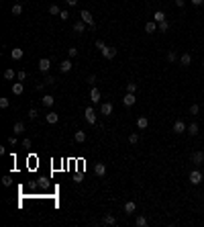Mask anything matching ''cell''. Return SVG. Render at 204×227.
<instances>
[{
	"label": "cell",
	"mask_w": 204,
	"mask_h": 227,
	"mask_svg": "<svg viewBox=\"0 0 204 227\" xmlns=\"http://www.w3.org/2000/svg\"><path fill=\"white\" fill-rule=\"evenodd\" d=\"M37 68H39L41 74H47L49 70H51V59H49V57H41V59H39V66H37Z\"/></svg>",
	"instance_id": "6da1fadb"
},
{
	"label": "cell",
	"mask_w": 204,
	"mask_h": 227,
	"mask_svg": "<svg viewBox=\"0 0 204 227\" xmlns=\"http://www.w3.org/2000/svg\"><path fill=\"white\" fill-rule=\"evenodd\" d=\"M202 180H204V176H202L200 170H192V172H190V182L192 184H200Z\"/></svg>",
	"instance_id": "7a4b0ae2"
},
{
	"label": "cell",
	"mask_w": 204,
	"mask_h": 227,
	"mask_svg": "<svg viewBox=\"0 0 204 227\" xmlns=\"http://www.w3.org/2000/svg\"><path fill=\"white\" fill-rule=\"evenodd\" d=\"M80 19H82V20L86 23L88 27H92V29H94V16L90 15L88 10H82V12H80Z\"/></svg>",
	"instance_id": "3957f363"
},
{
	"label": "cell",
	"mask_w": 204,
	"mask_h": 227,
	"mask_svg": "<svg viewBox=\"0 0 204 227\" xmlns=\"http://www.w3.org/2000/svg\"><path fill=\"white\" fill-rule=\"evenodd\" d=\"M84 117H86V121H88L90 125H94V123H96V113H94V109H92V107H88V109L84 111Z\"/></svg>",
	"instance_id": "277c9868"
},
{
	"label": "cell",
	"mask_w": 204,
	"mask_h": 227,
	"mask_svg": "<svg viewBox=\"0 0 204 227\" xmlns=\"http://www.w3.org/2000/svg\"><path fill=\"white\" fill-rule=\"evenodd\" d=\"M112 111H114V104H112V102H102V104H100V113H102V115L110 117Z\"/></svg>",
	"instance_id": "5b68a950"
},
{
	"label": "cell",
	"mask_w": 204,
	"mask_h": 227,
	"mask_svg": "<svg viewBox=\"0 0 204 227\" xmlns=\"http://www.w3.org/2000/svg\"><path fill=\"white\" fill-rule=\"evenodd\" d=\"M174 131H175V133H186L188 127H186V123L182 121V119H178V121L174 123Z\"/></svg>",
	"instance_id": "8992f818"
},
{
	"label": "cell",
	"mask_w": 204,
	"mask_h": 227,
	"mask_svg": "<svg viewBox=\"0 0 204 227\" xmlns=\"http://www.w3.org/2000/svg\"><path fill=\"white\" fill-rule=\"evenodd\" d=\"M135 102H137L135 94H133V92H126V94H125V98H122V104H125V107H133Z\"/></svg>",
	"instance_id": "52a82bcc"
},
{
	"label": "cell",
	"mask_w": 204,
	"mask_h": 227,
	"mask_svg": "<svg viewBox=\"0 0 204 227\" xmlns=\"http://www.w3.org/2000/svg\"><path fill=\"white\" fill-rule=\"evenodd\" d=\"M114 55H117V49H114V47H104V49H102V57L104 59H112Z\"/></svg>",
	"instance_id": "ba28073f"
},
{
	"label": "cell",
	"mask_w": 204,
	"mask_h": 227,
	"mask_svg": "<svg viewBox=\"0 0 204 227\" xmlns=\"http://www.w3.org/2000/svg\"><path fill=\"white\" fill-rule=\"evenodd\" d=\"M90 100H92L94 104L100 102V90H98L96 86H92V90H90Z\"/></svg>",
	"instance_id": "9c48e42d"
},
{
	"label": "cell",
	"mask_w": 204,
	"mask_h": 227,
	"mask_svg": "<svg viewBox=\"0 0 204 227\" xmlns=\"http://www.w3.org/2000/svg\"><path fill=\"white\" fill-rule=\"evenodd\" d=\"M94 174L102 178L104 174H106V166H104V164H94Z\"/></svg>",
	"instance_id": "30bf717a"
},
{
	"label": "cell",
	"mask_w": 204,
	"mask_h": 227,
	"mask_svg": "<svg viewBox=\"0 0 204 227\" xmlns=\"http://www.w3.org/2000/svg\"><path fill=\"white\" fill-rule=\"evenodd\" d=\"M86 23H84V20L82 19H80V20H76V23H73V31H76V33H84V31H86Z\"/></svg>",
	"instance_id": "8fae6325"
},
{
	"label": "cell",
	"mask_w": 204,
	"mask_h": 227,
	"mask_svg": "<svg viewBox=\"0 0 204 227\" xmlns=\"http://www.w3.org/2000/svg\"><path fill=\"white\" fill-rule=\"evenodd\" d=\"M45 119H47V123H49V125H55V123L59 121V115L51 111V113H47V115H45Z\"/></svg>",
	"instance_id": "7c38bea8"
},
{
	"label": "cell",
	"mask_w": 204,
	"mask_h": 227,
	"mask_svg": "<svg viewBox=\"0 0 204 227\" xmlns=\"http://www.w3.org/2000/svg\"><path fill=\"white\" fill-rule=\"evenodd\" d=\"M135 209H137V202H135V201H126V202H125V213H126V215L135 213Z\"/></svg>",
	"instance_id": "4fadbf2b"
},
{
	"label": "cell",
	"mask_w": 204,
	"mask_h": 227,
	"mask_svg": "<svg viewBox=\"0 0 204 227\" xmlns=\"http://www.w3.org/2000/svg\"><path fill=\"white\" fill-rule=\"evenodd\" d=\"M192 164H204V153L202 152H194L192 153Z\"/></svg>",
	"instance_id": "5bb4252c"
},
{
	"label": "cell",
	"mask_w": 204,
	"mask_h": 227,
	"mask_svg": "<svg viewBox=\"0 0 204 227\" xmlns=\"http://www.w3.org/2000/svg\"><path fill=\"white\" fill-rule=\"evenodd\" d=\"M53 102H55V98L51 94H45L43 98H41V104H43V107H53Z\"/></svg>",
	"instance_id": "9a60e30c"
},
{
	"label": "cell",
	"mask_w": 204,
	"mask_h": 227,
	"mask_svg": "<svg viewBox=\"0 0 204 227\" xmlns=\"http://www.w3.org/2000/svg\"><path fill=\"white\" fill-rule=\"evenodd\" d=\"M155 31H157V23H155V20H149V23H145V33H155Z\"/></svg>",
	"instance_id": "2e32d148"
},
{
	"label": "cell",
	"mask_w": 204,
	"mask_h": 227,
	"mask_svg": "<svg viewBox=\"0 0 204 227\" xmlns=\"http://www.w3.org/2000/svg\"><path fill=\"white\" fill-rule=\"evenodd\" d=\"M23 55H24V51H23V49H19V47H15V49L10 51V57L16 59V61H19V59H23Z\"/></svg>",
	"instance_id": "e0dca14e"
},
{
	"label": "cell",
	"mask_w": 204,
	"mask_h": 227,
	"mask_svg": "<svg viewBox=\"0 0 204 227\" xmlns=\"http://www.w3.org/2000/svg\"><path fill=\"white\" fill-rule=\"evenodd\" d=\"M23 92H24L23 82H15V84H12V94H16V96H19V94H23Z\"/></svg>",
	"instance_id": "ac0fdd59"
},
{
	"label": "cell",
	"mask_w": 204,
	"mask_h": 227,
	"mask_svg": "<svg viewBox=\"0 0 204 227\" xmlns=\"http://www.w3.org/2000/svg\"><path fill=\"white\" fill-rule=\"evenodd\" d=\"M137 127H139V129H147V127H149V119H147V117H139V119H137Z\"/></svg>",
	"instance_id": "d6986e66"
},
{
	"label": "cell",
	"mask_w": 204,
	"mask_h": 227,
	"mask_svg": "<svg viewBox=\"0 0 204 227\" xmlns=\"http://www.w3.org/2000/svg\"><path fill=\"white\" fill-rule=\"evenodd\" d=\"M73 139H76L78 143H84V141H86V131L78 129V131H76V135H73Z\"/></svg>",
	"instance_id": "ffe728a7"
},
{
	"label": "cell",
	"mask_w": 204,
	"mask_h": 227,
	"mask_svg": "<svg viewBox=\"0 0 204 227\" xmlns=\"http://www.w3.org/2000/svg\"><path fill=\"white\" fill-rule=\"evenodd\" d=\"M180 64H182V66H190V64H192V55H190V53H182Z\"/></svg>",
	"instance_id": "44dd1931"
},
{
	"label": "cell",
	"mask_w": 204,
	"mask_h": 227,
	"mask_svg": "<svg viewBox=\"0 0 204 227\" xmlns=\"http://www.w3.org/2000/svg\"><path fill=\"white\" fill-rule=\"evenodd\" d=\"M59 70H61V72H69V70H72V59H63Z\"/></svg>",
	"instance_id": "7402d4cb"
},
{
	"label": "cell",
	"mask_w": 204,
	"mask_h": 227,
	"mask_svg": "<svg viewBox=\"0 0 204 227\" xmlns=\"http://www.w3.org/2000/svg\"><path fill=\"white\" fill-rule=\"evenodd\" d=\"M23 131H24V123H20V121H19V123H15V127H12V133H15V135H20Z\"/></svg>",
	"instance_id": "603a6c76"
},
{
	"label": "cell",
	"mask_w": 204,
	"mask_h": 227,
	"mask_svg": "<svg viewBox=\"0 0 204 227\" xmlns=\"http://www.w3.org/2000/svg\"><path fill=\"white\" fill-rule=\"evenodd\" d=\"M157 29H159V33H165V31H170V23L161 20V23H157Z\"/></svg>",
	"instance_id": "cb8c5ba5"
},
{
	"label": "cell",
	"mask_w": 204,
	"mask_h": 227,
	"mask_svg": "<svg viewBox=\"0 0 204 227\" xmlns=\"http://www.w3.org/2000/svg\"><path fill=\"white\" fill-rule=\"evenodd\" d=\"M186 133H190L192 137H194V135H198V123H192V125H188V131H186Z\"/></svg>",
	"instance_id": "d4e9b609"
},
{
	"label": "cell",
	"mask_w": 204,
	"mask_h": 227,
	"mask_svg": "<svg viewBox=\"0 0 204 227\" xmlns=\"http://www.w3.org/2000/svg\"><path fill=\"white\" fill-rule=\"evenodd\" d=\"M49 15H53V16H59V15H61V8H59L57 4H51V6H49Z\"/></svg>",
	"instance_id": "484cf974"
},
{
	"label": "cell",
	"mask_w": 204,
	"mask_h": 227,
	"mask_svg": "<svg viewBox=\"0 0 204 227\" xmlns=\"http://www.w3.org/2000/svg\"><path fill=\"white\" fill-rule=\"evenodd\" d=\"M153 20H155V23H161V20H165V12H161V10L153 12Z\"/></svg>",
	"instance_id": "4316f807"
},
{
	"label": "cell",
	"mask_w": 204,
	"mask_h": 227,
	"mask_svg": "<svg viewBox=\"0 0 204 227\" xmlns=\"http://www.w3.org/2000/svg\"><path fill=\"white\" fill-rule=\"evenodd\" d=\"M102 221L106 223V225H117V219H114V215H104V219Z\"/></svg>",
	"instance_id": "83f0119b"
},
{
	"label": "cell",
	"mask_w": 204,
	"mask_h": 227,
	"mask_svg": "<svg viewBox=\"0 0 204 227\" xmlns=\"http://www.w3.org/2000/svg\"><path fill=\"white\" fill-rule=\"evenodd\" d=\"M12 15H15V16L23 15V4H19V2H16V4H12Z\"/></svg>",
	"instance_id": "f1b7e54d"
},
{
	"label": "cell",
	"mask_w": 204,
	"mask_h": 227,
	"mask_svg": "<svg viewBox=\"0 0 204 227\" xmlns=\"http://www.w3.org/2000/svg\"><path fill=\"white\" fill-rule=\"evenodd\" d=\"M135 225H137V227H145V225H147V219L143 217V215H139V217L135 219Z\"/></svg>",
	"instance_id": "f546056e"
},
{
	"label": "cell",
	"mask_w": 204,
	"mask_h": 227,
	"mask_svg": "<svg viewBox=\"0 0 204 227\" xmlns=\"http://www.w3.org/2000/svg\"><path fill=\"white\" fill-rule=\"evenodd\" d=\"M129 143H131V145H137V143H139V133H131L129 135Z\"/></svg>",
	"instance_id": "4dcf8cb0"
},
{
	"label": "cell",
	"mask_w": 204,
	"mask_h": 227,
	"mask_svg": "<svg viewBox=\"0 0 204 227\" xmlns=\"http://www.w3.org/2000/svg\"><path fill=\"white\" fill-rule=\"evenodd\" d=\"M15 70H12V68H8V70H4V78L6 80H12V78H15Z\"/></svg>",
	"instance_id": "1f68e13d"
},
{
	"label": "cell",
	"mask_w": 204,
	"mask_h": 227,
	"mask_svg": "<svg viewBox=\"0 0 204 227\" xmlns=\"http://www.w3.org/2000/svg\"><path fill=\"white\" fill-rule=\"evenodd\" d=\"M135 90H137L135 82H126V92H133V94H135Z\"/></svg>",
	"instance_id": "d6a6232c"
},
{
	"label": "cell",
	"mask_w": 204,
	"mask_h": 227,
	"mask_svg": "<svg viewBox=\"0 0 204 227\" xmlns=\"http://www.w3.org/2000/svg\"><path fill=\"white\" fill-rule=\"evenodd\" d=\"M10 107V100L8 98H0V109H8Z\"/></svg>",
	"instance_id": "836d02e7"
},
{
	"label": "cell",
	"mask_w": 204,
	"mask_h": 227,
	"mask_svg": "<svg viewBox=\"0 0 204 227\" xmlns=\"http://www.w3.org/2000/svg\"><path fill=\"white\" fill-rule=\"evenodd\" d=\"M94 47H96V49H104V47H106V45H104V41H102V39H98V41H94Z\"/></svg>",
	"instance_id": "e575fe53"
},
{
	"label": "cell",
	"mask_w": 204,
	"mask_h": 227,
	"mask_svg": "<svg viewBox=\"0 0 204 227\" xmlns=\"http://www.w3.org/2000/svg\"><path fill=\"white\" fill-rule=\"evenodd\" d=\"M190 113H192V115H198V113H200V107H198V104L194 102V104H192V107H190Z\"/></svg>",
	"instance_id": "d590c367"
},
{
	"label": "cell",
	"mask_w": 204,
	"mask_h": 227,
	"mask_svg": "<svg viewBox=\"0 0 204 227\" xmlns=\"http://www.w3.org/2000/svg\"><path fill=\"white\" fill-rule=\"evenodd\" d=\"M68 55H69V59L76 57V55H78V49H76V47H69V49H68Z\"/></svg>",
	"instance_id": "8d00e7d4"
},
{
	"label": "cell",
	"mask_w": 204,
	"mask_h": 227,
	"mask_svg": "<svg viewBox=\"0 0 204 227\" xmlns=\"http://www.w3.org/2000/svg\"><path fill=\"white\" fill-rule=\"evenodd\" d=\"M165 57H167V61H175V51H167Z\"/></svg>",
	"instance_id": "74e56055"
},
{
	"label": "cell",
	"mask_w": 204,
	"mask_h": 227,
	"mask_svg": "<svg viewBox=\"0 0 204 227\" xmlns=\"http://www.w3.org/2000/svg\"><path fill=\"white\" fill-rule=\"evenodd\" d=\"M2 184H4V186H10V184H12V178H10V176H4V178H2Z\"/></svg>",
	"instance_id": "f35d334b"
},
{
	"label": "cell",
	"mask_w": 204,
	"mask_h": 227,
	"mask_svg": "<svg viewBox=\"0 0 204 227\" xmlns=\"http://www.w3.org/2000/svg\"><path fill=\"white\" fill-rule=\"evenodd\" d=\"M49 84H55V78H53V76H47V78H45V86H49Z\"/></svg>",
	"instance_id": "ab89813d"
},
{
	"label": "cell",
	"mask_w": 204,
	"mask_h": 227,
	"mask_svg": "<svg viewBox=\"0 0 204 227\" xmlns=\"http://www.w3.org/2000/svg\"><path fill=\"white\" fill-rule=\"evenodd\" d=\"M8 143L12 145V148H15V145H16L19 141H16V137H15V135H10V137H8Z\"/></svg>",
	"instance_id": "60d3db41"
},
{
	"label": "cell",
	"mask_w": 204,
	"mask_h": 227,
	"mask_svg": "<svg viewBox=\"0 0 204 227\" xmlns=\"http://www.w3.org/2000/svg\"><path fill=\"white\" fill-rule=\"evenodd\" d=\"M59 16H61V20H68L69 19V12H68V10H61V15H59Z\"/></svg>",
	"instance_id": "b9f144b4"
},
{
	"label": "cell",
	"mask_w": 204,
	"mask_h": 227,
	"mask_svg": "<svg viewBox=\"0 0 204 227\" xmlns=\"http://www.w3.org/2000/svg\"><path fill=\"white\" fill-rule=\"evenodd\" d=\"M37 115H39V113H37L35 109H31V111H29V119H37Z\"/></svg>",
	"instance_id": "7bdbcfd3"
},
{
	"label": "cell",
	"mask_w": 204,
	"mask_h": 227,
	"mask_svg": "<svg viewBox=\"0 0 204 227\" xmlns=\"http://www.w3.org/2000/svg\"><path fill=\"white\" fill-rule=\"evenodd\" d=\"M94 82H96V76H88V84L94 86Z\"/></svg>",
	"instance_id": "ee69618b"
},
{
	"label": "cell",
	"mask_w": 204,
	"mask_h": 227,
	"mask_svg": "<svg viewBox=\"0 0 204 227\" xmlns=\"http://www.w3.org/2000/svg\"><path fill=\"white\" fill-rule=\"evenodd\" d=\"M184 4H186V0H175V6H180V8H184Z\"/></svg>",
	"instance_id": "f6af8a7d"
},
{
	"label": "cell",
	"mask_w": 204,
	"mask_h": 227,
	"mask_svg": "<svg viewBox=\"0 0 204 227\" xmlns=\"http://www.w3.org/2000/svg\"><path fill=\"white\" fill-rule=\"evenodd\" d=\"M23 148H31V139H23Z\"/></svg>",
	"instance_id": "bcb514c9"
},
{
	"label": "cell",
	"mask_w": 204,
	"mask_h": 227,
	"mask_svg": "<svg viewBox=\"0 0 204 227\" xmlns=\"http://www.w3.org/2000/svg\"><path fill=\"white\" fill-rule=\"evenodd\" d=\"M192 4H194V6H202L204 0H192Z\"/></svg>",
	"instance_id": "7dc6e473"
},
{
	"label": "cell",
	"mask_w": 204,
	"mask_h": 227,
	"mask_svg": "<svg viewBox=\"0 0 204 227\" xmlns=\"http://www.w3.org/2000/svg\"><path fill=\"white\" fill-rule=\"evenodd\" d=\"M16 78H19V80H24V78H27V74H24V72H19V74H16Z\"/></svg>",
	"instance_id": "c3c4849f"
},
{
	"label": "cell",
	"mask_w": 204,
	"mask_h": 227,
	"mask_svg": "<svg viewBox=\"0 0 204 227\" xmlns=\"http://www.w3.org/2000/svg\"><path fill=\"white\" fill-rule=\"evenodd\" d=\"M65 2H68V6H76L78 4V0H65Z\"/></svg>",
	"instance_id": "681fc988"
},
{
	"label": "cell",
	"mask_w": 204,
	"mask_h": 227,
	"mask_svg": "<svg viewBox=\"0 0 204 227\" xmlns=\"http://www.w3.org/2000/svg\"><path fill=\"white\" fill-rule=\"evenodd\" d=\"M202 176H204V170H202Z\"/></svg>",
	"instance_id": "f907efd6"
},
{
	"label": "cell",
	"mask_w": 204,
	"mask_h": 227,
	"mask_svg": "<svg viewBox=\"0 0 204 227\" xmlns=\"http://www.w3.org/2000/svg\"><path fill=\"white\" fill-rule=\"evenodd\" d=\"M157 2H161V0H157Z\"/></svg>",
	"instance_id": "816d5d0a"
}]
</instances>
